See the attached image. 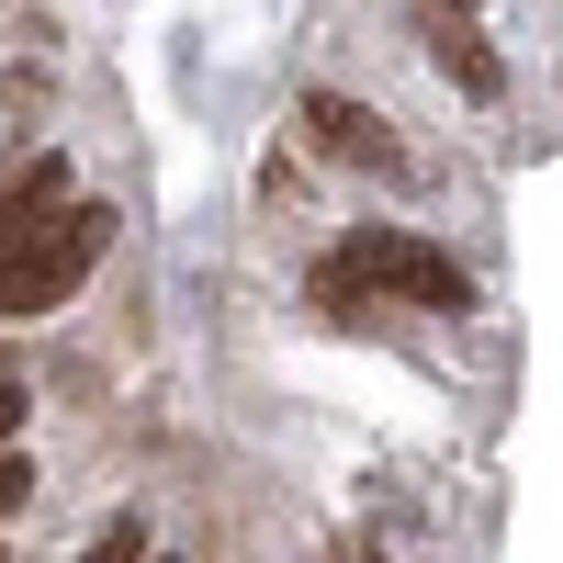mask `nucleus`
Wrapping results in <instances>:
<instances>
[{
	"instance_id": "7",
	"label": "nucleus",
	"mask_w": 563,
	"mask_h": 563,
	"mask_svg": "<svg viewBox=\"0 0 563 563\" xmlns=\"http://www.w3.org/2000/svg\"><path fill=\"white\" fill-rule=\"evenodd\" d=\"M23 496H34V462H23V451H0V519H12Z\"/></svg>"
},
{
	"instance_id": "4",
	"label": "nucleus",
	"mask_w": 563,
	"mask_h": 563,
	"mask_svg": "<svg viewBox=\"0 0 563 563\" xmlns=\"http://www.w3.org/2000/svg\"><path fill=\"white\" fill-rule=\"evenodd\" d=\"M417 34H429V57H440V79H462V90H474V102H496V90H507V68L485 57V34L462 23V12H417Z\"/></svg>"
},
{
	"instance_id": "5",
	"label": "nucleus",
	"mask_w": 563,
	"mask_h": 563,
	"mask_svg": "<svg viewBox=\"0 0 563 563\" xmlns=\"http://www.w3.org/2000/svg\"><path fill=\"white\" fill-rule=\"evenodd\" d=\"M57 203H79V192H68V158H34V169L12 180V192H0V260H12V249L34 238V225L57 214Z\"/></svg>"
},
{
	"instance_id": "1",
	"label": "nucleus",
	"mask_w": 563,
	"mask_h": 563,
	"mask_svg": "<svg viewBox=\"0 0 563 563\" xmlns=\"http://www.w3.org/2000/svg\"><path fill=\"white\" fill-rule=\"evenodd\" d=\"M372 294L429 305V316H462V305H474V271H462L451 249H429V238H406V225H350V238L316 260V305L350 316V305H372Z\"/></svg>"
},
{
	"instance_id": "3",
	"label": "nucleus",
	"mask_w": 563,
	"mask_h": 563,
	"mask_svg": "<svg viewBox=\"0 0 563 563\" xmlns=\"http://www.w3.org/2000/svg\"><path fill=\"white\" fill-rule=\"evenodd\" d=\"M305 135H316L327 158L372 169V180H406V147H395V124L372 113V102H350V90H305Z\"/></svg>"
},
{
	"instance_id": "6",
	"label": "nucleus",
	"mask_w": 563,
	"mask_h": 563,
	"mask_svg": "<svg viewBox=\"0 0 563 563\" xmlns=\"http://www.w3.org/2000/svg\"><path fill=\"white\" fill-rule=\"evenodd\" d=\"M90 563H147V530H135V519H113L102 541H90Z\"/></svg>"
},
{
	"instance_id": "8",
	"label": "nucleus",
	"mask_w": 563,
	"mask_h": 563,
	"mask_svg": "<svg viewBox=\"0 0 563 563\" xmlns=\"http://www.w3.org/2000/svg\"><path fill=\"white\" fill-rule=\"evenodd\" d=\"M12 429H23V395H12V384H0V440H12Z\"/></svg>"
},
{
	"instance_id": "9",
	"label": "nucleus",
	"mask_w": 563,
	"mask_h": 563,
	"mask_svg": "<svg viewBox=\"0 0 563 563\" xmlns=\"http://www.w3.org/2000/svg\"><path fill=\"white\" fill-rule=\"evenodd\" d=\"M417 12H462V0H417Z\"/></svg>"
},
{
	"instance_id": "2",
	"label": "nucleus",
	"mask_w": 563,
	"mask_h": 563,
	"mask_svg": "<svg viewBox=\"0 0 563 563\" xmlns=\"http://www.w3.org/2000/svg\"><path fill=\"white\" fill-rule=\"evenodd\" d=\"M102 249H113V203H57L12 260H0V316H45V305H68L79 282L102 271Z\"/></svg>"
}]
</instances>
